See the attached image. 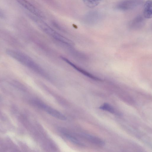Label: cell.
Masks as SVG:
<instances>
[{
  "label": "cell",
  "instance_id": "6da1fadb",
  "mask_svg": "<svg viewBox=\"0 0 152 152\" xmlns=\"http://www.w3.org/2000/svg\"><path fill=\"white\" fill-rule=\"evenodd\" d=\"M34 103L38 107L43 110L52 116L62 120L65 121L66 119V116L62 113L44 103L38 101H35Z\"/></svg>",
  "mask_w": 152,
  "mask_h": 152
},
{
  "label": "cell",
  "instance_id": "7a4b0ae2",
  "mask_svg": "<svg viewBox=\"0 0 152 152\" xmlns=\"http://www.w3.org/2000/svg\"><path fill=\"white\" fill-rule=\"evenodd\" d=\"M142 3L141 0H124L119 2L116 8L120 10H127L137 7Z\"/></svg>",
  "mask_w": 152,
  "mask_h": 152
},
{
  "label": "cell",
  "instance_id": "3957f363",
  "mask_svg": "<svg viewBox=\"0 0 152 152\" xmlns=\"http://www.w3.org/2000/svg\"><path fill=\"white\" fill-rule=\"evenodd\" d=\"M18 2L29 11L37 16H41L40 12L34 6L26 0H17Z\"/></svg>",
  "mask_w": 152,
  "mask_h": 152
},
{
  "label": "cell",
  "instance_id": "277c9868",
  "mask_svg": "<svg viewBox=\"0 0 152 152\" xmlns=\"http://www.w3.org/2000/svg\"><path fill=\"white\" fill-rule=\"evenodd\" d=\"M80 135L86 140L96 145L102 146L104 145V142L102 140L96 136L84 133H81Z\"/></svg>",
  "mask_w": 152,
  "mask_h": 152
},
{
  "label": "cell",
  "instance_id": "5b68a950",
  "mask_svg": "<svg viewBox=\"0 0 152 152\" xmlns=\"http://www.w3.org/2000/svg\"><path fill=\"white\" fill-rule=\"evenodd\" d=\"M144 23L143 18L141 16H138L132 20L130 23V26L132 29H138L141 28Z\"/></svg>",
  "mask_w": 152,
  "mask_h": 152
},
{
  "label": "cell",
  "instance_id": "8992f818",
  "mask_svg": "<svg viewBox=\"0 0 152 152\" xmlns=\"http://www.w3.org/2000/svg\"><path fill=\"white\" fill-rule=\"evenodd\" d=\"M152 1L148 0L145 2L143 9V15L146 18H151L152 17Z\"/></svg>",
  "mask_w": 152,
  "mask_h": 152
},
{
  "label": "cell",
  "instance_id": "52a82bcc",
  "mask_svg": "<svg viewBox=\"0 0 152 152\" xmlns=\"http://www.w3.org/2000/svg\"><path fill=\"white\" fill-rule=\"evenodd\" d=\"M61 131L62 133L66 138L72 142L76 145L80 146L83 145V144L80 142L77 138L69 133L65 130L62 129Z\"/></svg>",
  "mask_w": 152,
  "mask_h": 152
},
{
  "label": "cell",
  "instance_id": "ba28073f",
  "mask_svg": "<svg viewBox=\"0 0 152 152\" xmlns=\"http://www.w3.org/2000/svg\"><path fill=\"white\" fill-rule=\"evenodd\" d=\"M101 110H105L112 113H115L114 108L110 104L107 103H104L99 107Z\"/></svg>",
  "mask_w": 152,
  "mask_h": 152
},
{
  "label": "cell",
  "instance_id": "9c48e42d",
  "mask_svg": "<svg viewBox=\"0 0 152 152\" xmlns=\"http://www.w3.org/2000/svg\"><path fill=\"white\" fill-rule=\"evenodd\" d=\"M85 4L90 8H93L99 3L100 0H83Z\"/></svg>",
  "mask_w": 152,
  "mask_h": 152
},
{
  "label": "cell",
  "instance_id": "30bf717a",
  "mask_svg": "<svg viewBox=\"0 0 152 152\" xmlns=\"http://www.w3.org/2000/svg\"><path fill=\"white\" fill-rule=\"evenodd\" d=\"M4 15L3 12L0 10V18H3Z\"/></svg>",
  "mask_w": 152,
  "mask_h": 152
}]
</instances>
